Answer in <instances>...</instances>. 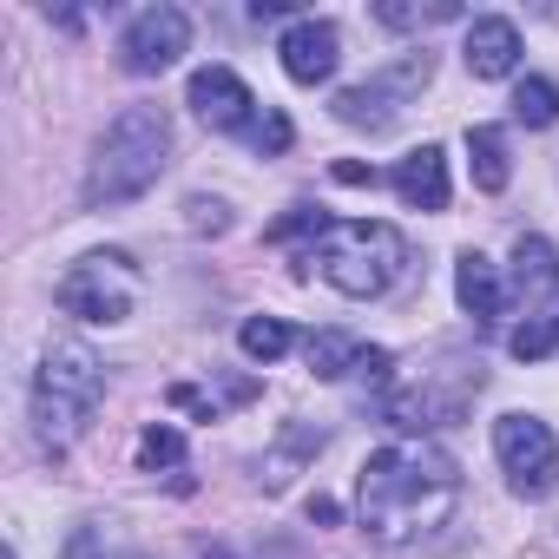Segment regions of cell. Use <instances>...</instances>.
<instances>
[{"label": "cell", "mask_w": 559, "mask_h": 559, "mask_svg": "<svg viewBox=\"0 0 559 559\" xmlns=\"http://www.w3.org/2000/svg\"><path fill=\"white\" fill-rule=\"evenodd\" d=\"M454 507H461V467L428 435H402V441L376 448L356 474L362 533L382 546H408V539L441 533L454 520Z\"/></svg>", "instance_id": "cell-1"}, {"label": "cell", "mask_w": 559, "mask_h": 559, "mask_svg": "<svg viewBox=\"0 0 559 559\" xmlns=\"http://www.w3.org/2000/svg\"><path fill=\"white\" fill-rule=\"evenodd\" d=\"M165 165H171V119H165V106H126L106 126V139H99V152L86 165L80 198H86V211L132 204V198H145L165 178Z\"/></svg>", "instance_id": "cell-2"}, {"label": "cell", "mask_w": 559, "mask_h": 559, "mask_svg": "<svg viewBox=\"0 0 559 559\" xmlns=\"http://www.w3.org/2000/svg\"><path fill=\"white\" fill-rule=\"evenodd\" d=\"M317 263V276L330 290L369 304L382 290H395V276L408 270V237L382 217H330V230L317 237V250H304V270Z\"/></svg>", "instance_id": "cell-3"}, {"label": "cell", "mask_w": 559, "mask_h": 559, "mask_svg": "<svg viewBox=\"0 0 559 559\" xmlns=\"http://www.w3.org/2000/svg\"><path fill=\"white\" fill-rule=\"evenodd\" d=\"M99 395H106V369L86 343H53L40 356V376H34V435L40 448L67 454L86 421L99 415Z\"/></svg>", "instance_id": "cell-4"}, {"label": "cell", "mask_w": 559, "mask_h": 559, "mask_svg": "<svg viewBox=\"0 0 559 559\" xmlns=\"http://www.w3.org/2000/svg\"><path fill=\"white\" fill-rule=\"evenodd\" d=\"M53 304L80 323H126L139 304V270L126 250H93L53 284Z\"/></svg>", "instance_id": "cell-5"}, {"label": "cell", "mask_w": 559, "mask_h": 559, "mask_svg": "<svg viewBox=\"0 0 559 559\" xmlns=\"http://www.w3.org/2000/svg\"><path fill=\"white\" fill-rule=\"evenodd\" d=\"M435 80V53L428 47H415V53H402L395 67H382V73H369L362 86H343L336 93V119L343 126H356V132H382L421 86Z\"/></svg>", "instance_id": "cell-6"}, {"label": "cell", "mask_w": 559, "mask_h": 559, "mask_svg": "<svg viewBox=\"0 0 559 559\" xmlns=\"http://www.w3.org/2000/svg\"><path fill=\"white\" fill-rule=\"evenodd\" d=\"M493 454H500V474L520 500H546L552 480H559V441L539 415H500L493 421Z\"/></svg>", "instance_id": "cell-7"}, {"label": "cell", "mask_w": 559, "mask_h": 559, "mask_svg": "<svg viewBox=\"0 0 559 559\" xmlns=\"http://www.w3.org/2000/svg\"><path fill=\"white\" fill-rule=\"evenodd\" d=\"M185 47H191V21H185V8H145V14H132L126 34H119V67L139 73V80H152V73L178 67Z\"/></svg>", "instance_id": "cell-8"}, {"label": "cell", "mask_w": 559, "mask_h": 559, "mask_svg": "<svg viewBox=\"0 0 559 559\" xmlns=\"http://www.w3.org/2000/svg\"><path fill=\"white\" fill-rule=\"evenodd\" d=\"M185 106L211 126V132H250L257 126V93L230 73V67H198L191 73V86H185Z\"/></svg>", "instance_id": "cell-9"}, {"label": "cell", "mask_w": 559, "mask_h": 559, "mask_svg": "<svg viewBox=\"0 0 559 559\" xmlns=\"http://www.w3.org/2000/svg\"><path fill=\"white\" fill-rule=\"evenodd\" d=\"M276 53H284V73H290L297 86H323V80L336 73V60H343V34H336V21L304 14L284 40H276Z\"/></svg>", "instance_id": "cell-10"}, {"label": "cell", "mask_w": 559, "mask_h": 559, "mask_svg": "<svg viewBox=\"0 0 559 559\" xmlns=\"http://www.w3.org/2000/svg\"><path fill=\"white\" fill-rule=\"evenodd\" d=\"M395 198L408 211H448V152L441 145H415L395 171H389Z\"/></svg>", "instance_id": "cell-11"}, {"label": "cell", "mask_w": 559, "mask_h": 559, "mask_svg": "<svg viewBox=\"0 0 559 559\" xmlns=\"http://www.w3.org/2000/svg\"><path fill=\"white\" fill-rule=\"evenodd\" d=\"M454 297H461V310L487 330V323H500V310H507V284H500V263H487L480 250H461V263H454Z\"/></svg>", "instance_id": "cell-12"}, {"label": "cell", "mask_w": 559, "mask_h": 559, "mask_svg": "<svg viewBox=\"0 0 559 559\" xmlns=\"http://www.w3.org/2000/svg\"><path fill=\"white\" fill-rule=\"evenodd\" d=\"M461 53H467V73L474 80H507L520 67V27L500 21V14H487V21L467 27V47Z\"/></svg>", "instance_id": "cell-13"}, {"label": "cell", "mask_w": 559, "mask_h": 559, "mask_svg": "<svg viewBox=\"0 0 559 559\" xmlns=\"http://www.w3.org/2000/svg\"><path fill=\"white\" fill-rule=\"evenodd\" d=\"M513 297H520V304L559 297V250H552L539 230H526V237L513 243Z\"/></svg>", "instance_id": "cell-14"}, {"label": "cell", "mask_w": 559, "mask_h": 559, "mask_svg": "<svg viewBox=\"0 0 559 559\" xmlns=\"http://www.w3.org/2000/svg\"><path fill=\"white\" fill-rule=\"evenodd\" d=\"M304 362H310L317 382H343V376H356L362 343H356L349 330H310V336H304Z\"/></svg>", "instance_id": "cell-15"}, {"label": "cell", "mask_w": 559, "mask_h": 559, "mask_svg": "<svg viewBox=\"0 0 559 559\" xmlns=\"http://www.w3.org/2000/svg\"><path fill=\"white\" fill-rule=\"evenodd\" d=\"M317 448H323V428H304V421H297V428H290L284 441H276V448L263 454V474H257V480H263L270 493H284V487L297 480V467H304V461H310Z\"/></svg>", "instance_id": "cell-16"}, {"label": "cell", "mask_w": 559, "mask_h": 559, "mask_svg": "<svg viewBox=\"0 0 559 559\" xmlns=\"http://www.w3.org/2000/svg\"><path fill=\"white\" fill-rule=\"evenodd\" d=\"M467 165H474V185H480V191H507V178H513L507 132H500V126H474V132H467Z\"/></svg>", "instance_id": "cell-17"}, {"label": "cell", "mask_w": 559, "mask_h": 559, "mask_svg": "<svg viewBox=\"0 0 559 559\" xmlns=\"http://www.w3.org/2000/svg\"><path fill=\"white\" fill-rule=\"evenodd\" d=\"M290 343H297V330H290L284 317H243V330H237V349H243L250 362H276V356H290Z\"/></svg>", "instance_id": "cell-18"}, {"label": "cell", "mask_w": 559, "mask_h": 559, "mask_svg": "<svg viewBox=\"0 0 559 559\" xmlns=\"http://www.w3.org/2000/svg\"><path fill=\"white\" fill-rule=\"evenodd\" d=\"M513 119H520V126H533V132H546V126L559 119V86H552V80H539V73H533V80H520V86H513Z\"/></svg>", "instance_id": "cell-19"}, {"label": "cell", "mask_w": 559, "mask_h": 559, "mask_svg": "<svg viewBox=\"0 0 559 559\" xmlns=\"http://www.w3.org/2000/svg\"><path fill=\"white\" fill-rule=\"evenodd\" d=\"M139 467H145V474H178V467H185V435H178L171 421L145 428V435H139Z\"/></svg>", "instance_id": "cell-20"}, {"label": "cell", "mask_w": 559, "mask_h": 559, "mask_svg": "<svg viewBox=\"0 0 559 559\" xmlns=\"http://www.w3.org/2000/svg\"><path fill=\"white\" fill-rule=\"evenodd\" d=\"M323 230H330V217H323V211H310V204H297L290 217H276V224H270V243H290V237H310V250H317V237H323Z\"/></svg>", "instance_id": "cell-21"}, {"label": "cell", "mask_w": 559, "mask_h": 559, "mask_svg": "<svg viewBox=\"0 0 559 559\" xmlns=\"http://www.w3.org/2000/svg\"><path fill=\"white\" fill-rule=\"evenodd\" d=\"M250 145H257L263 158H276V152H290V119L276 112V106H263V112H257V126H250Z\"/></svg>", "instance_id": "cell-22"}, {"label": "cell", "mask_w": 559, "mask_h": 559, "mask_svg": "<svg viewBox=\"0 0 559 559\" xmlns=\"http://www.w3.org/2000/svg\"><path fill=\"white\" fill-rule=\"evenodd\" d=\"M507 349H513L520 362H539V356H552V323H546V317H526V323L507 336Z\"/></svg>", "instance_id": "cell-23"}, {"label": "cell", "mask_w": 559, "mask_h": 559, "mask_svg": "<svg viewBox=\"0 0 559 559\" xmlns=\"http://www.w3.org/2000/svg\"><path fill=\"white\" fill-rule=\"evenodd\" d=\"M382 27H428V21H454L448 0H435V8H376Z\"/></svg>", "instance_id": "cell-24"}, {"label": "cell", "mask_w": 559, "mask_h": 559, "mask_svg": "<svg viewBox=\"0 0 559 559\" xmlns=\"http://www.w3.org/2000/svg\"><path fill=\"white\" fill-rule=\"evenodd\" d=\"M356 376H362V382H376V389H389V376H395V356H389V349H362Z\"/></svg>", "instance_id": "cell-25"}, {"label": "cell", "mask_w": 559, "mask_h": 559, "mask_svg": "<svg viewBox=\"0 0 559 559\" xmlns=\"http://www.w3.org/2000/svg\"><path fill=\"white\" fill-rule=\"evenodd\" d=\"M185 211H191V230H224V224H230V217H224V204H217V198H211V204H204V198H191V204H185Z\"/></svg>", "instance_id": "cell-26"}, {"label": "cell", "mask_w": 559, "mask_h": 559, "mask_svg": "<svg viewBox=\"0 0 559 559\" xmlns=\"http://www.w3.org/2000/svg\"><path fill=\"white\" fill-rule=\"evenodd\" d=\"M330 178H336V185H369V191L382 185V171H376V165H356V158H343V165H336Z\"/></svg>", "instance_id": "cell-27"}, {"label": "cell", "mask_w": 559, "mask_h": 559, "mask_svg": "<svg viewBox=\"0 0 559 559\" xmlns=\"http://www.w3.org/2000/svg\"><path fill=\"white\" fill-rule=\"evenodd\" d=\"M310 520H317V526H336V500L317 493V500H310Z\"/></svg>", "instance_id": "cell-28"}, {"label": "cell", "mask_w": 559, "mask_h": 559, "mask_svg": "<svg viewBox=\"0 0 559 559\" xmlns=\"http://www.w3.org/2000/svg\"><path fill=\"white\" fill-rule=\"evenodd\" d=\"M204 559H237V552H204Z\"/></svg>", "instance_id": "cell-29"}, {"label": "cell", "mask_w": 559, "mask_h": 559, "mask_svg": "<svg viewBox=\"0 0 559 559\" xmlns=\"http://www.w3.org/2000/svg\"><path fill=\"white\" fill-rule=\"evenodd\" d=\"M552 349H559V317H552Z\"/></svg>", "instance_id": "cell-30"}, {"label": "cell", "mask_w": 559, "mask_h": 559, "mask_svg": "<svg viewBox=\"0 0 559 559\" xmlns=\"http://www.w3.org/2000/svg\"><path fill=\"white\" fill-rule=\"evenodd\" d=\"M8 559H21V552H8Z\"/></svg>", "instance_id": "cell-31"}]
</instances>
